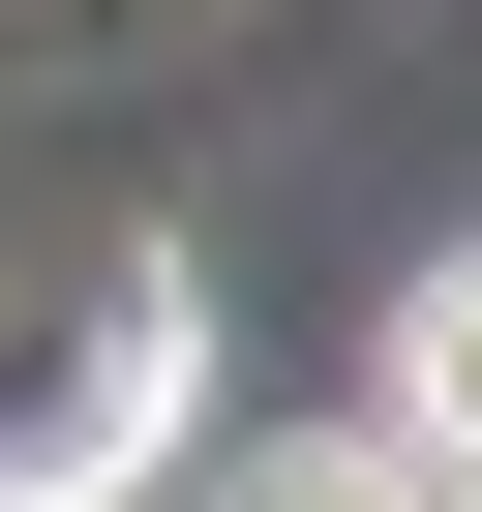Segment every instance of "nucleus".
Instances as JSON below:
<instances>
[{"label": "nucleus", "instance_id": "f03ea898", "mask_svg": "<svg viewBox=\"0 0 482 512\" xmlns=\"http://www.w3.org/2000/svg\"><path fill=\"white\" fill-rule=\"evenodd\" d=\"M362 422H392L422 482H482V241H452V272L392 302V362H362Z\"/></svg>", "mask_w": 482, "mask_h": 512}, {"label": "nucleus", "instance_id": "7ed1b4c3", "mask_svg": "<svg viewBox=\"0 0 482 512\" xmlns=\"http://www.w3.org/2000/svg\"><path fill=\"white\" fill-rule=\"evenodd\" d=\"M211 512H452V482H422V452H392V422H302V452H241V482H211Z\"/></svg>", "mask_w": 482, "mask_h": 512}, {"label": "nucleus", "instance_id": "f257e3e1", "mask_svg": "<svg viewBox=\"0 0 482 512\" xmlns=\"http://www.w3.org/2000/svg\"><path fill=\"white\" fill-rule=\"evenodd\" d=\"M181 422H211V302L151 272V302H91L61 362H0V512H121Z\"/></svg>", "mask_w": 482, "mask_h": 512}, {"label": "nucleus", "instance_id": "20e7f679", "mask_svg": "<svg viewBox=\"0 0 482 512\" xmlns=\"http://www.w3.org/2000/svg\"><path fill=\"white\" fill-rule=\"evenodd\" d=\"M452 512H482V482H452Z\"/></svg>", "mask_w": 482, "mask_h": 512}]
</instances>
